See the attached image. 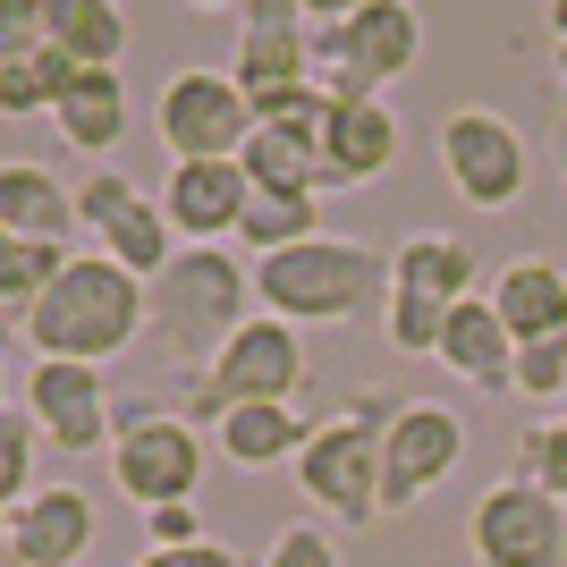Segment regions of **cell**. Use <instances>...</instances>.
<instances>
[{
	"label": "cell",
	"instance_id": "cell-1",
	"mask_svg": "<svg viewBox=\"0 0 567 567\" xmlns=\"http://www.w3.org/2000/svg\"><path fill=\"white\" fill-rule=\"evenodd\" d=\"M144 331H153V288L127 280L111 255H76L18 339L43 355V364H111V355H127Z\"/></svg>",
	"mask_w": 567,
	"mask_h": 567
},
{
	"label": "cell",
	"instance_id": "cell-2",
	"mask_svg": "<svg viewBox=\"0 0 567 567\" xmlns=\"http://www.w3.org/2000/svg\"><path fill=\"white\" fill-rule=\"evenodd\" d=\"M255 297L280 322H355L364 306H390V255L355 237H306L255 262Z\"/></svg>",
	"mask_w": 567,
	"mask_h": 567
},
{
	"label": "cell",
	"instance_id": "cell-3",
	"mask_svg": "<svg viewBox=\"0 0 567 567\" xmlns=\"http://www.w3.org/2000/svg\"><path fill=\"white\" fill-rule=\"evenodd\" d=\"M255 271H237L220 246H178L162 280H153V339L169 355H187L195 373H213L246 322H255Z\"/></svg>",
	"mask_w": 567,
	"mask_h": 567
},
{
	"label": "cell",
	"instance_id": "cell-4",
	"mask_svg": "<svg viewBox=\"0 0 567 567\" xmlns=\"http://www.w3.org/2000/svg\"><path fill=\"white\" fill-rule=\"evenodd\" d=\"M313 85L322 102H355V94H390L415 60H424V18L406 0H355V9H313L306 34Z\"/></svg>",
	"mask_w": 567,
	"mask_h": 567
},
{
	"label": "cell",
	"instance_id": "cell-5",
	"mask_svg": "<svg viewBox=\"0 0 567 567\" xmlns=\"http://www.w3.org/2000/svg\"><path fill=\"white\" fill-rule=\"evenodd\" d=\"M390 399H348L331 415H313L306 457H297V492L339 525H373L381 517V441H390Z\"/></svg>",
	"mask_w": 567,
	"mask_h": 567
},
{
	"label": "cell",
	"instance_id": "cell-6",
	"mask_svg": "<svg viewBox=\"0 0 567 567\" xmlns=\"http://www.w3.org/2000/svg\"><path fill=\"white\" fill-rule=\"evenodd\" d=\"M306 34H313V9L306 0H246L237 9V94L255 102V118H306L322 111V85H313V60H306Z\"/></svg>",
	"mask_w": 567,
	"mask_h": 567
},
{
	"label": "cell",
	"instance_id": "cell-7",
	"mask_svg": "<svg viewBox=\"0 0 567 567\" xmlns=\"http://www.w3.org/2000/svg\"><path fill=\"white\" fill-rule=\"evenodd\" d=\"M111 483L136 499L144 517L153 508H187L195 483H204V432L187 415H162V406H118Z\"/></svg>",
	"mask_w": 567,
	"mask_h": 567
},
{
	"label": "cell",
	"instance_id": "cell-8",
	"mask_svg": "<svg viewBox=\"0 0 567 567\" xmlns=\"http://www.w3.org/2000/svg\"><path fill=\"white\" fill-rule=\"evenodd\" d=\"M306 339H297V322H280V313H255L246 331L220 348L213 373H195V406L204 415H229V406H297V390H306Z\"/></svg>",
	"mask_w": 567,
	"mask_h": 567
},
{
	"label": "cell",
	"instance_id": "cell-9",
	"mask_svg": "<svg viewBox=\"0 0 567 567\" xmlns=\"http://www.w3.org/2000/svg\"><path fill=\"white\" fill-rule=\"evenodd\" d=\"M153 127H162L169 162H237L262 118H255V102L237 94L229 69H178V76H162Z\"/></svg>",
	"mask_w": 567,
	"mask_h": 567
},
{
	"label": "cell",
	"instance_id": "cell-10",
	"mask_svg": "<svg viewBox=\"0 0 567 567\" xmlns=\"http://www.w3.org/2000/svg\"><path fill=\"white\" fill-rule=\"evenodd\" d=\"M466 550L483 567H567V508L525 483V474H499L492 492L474 499L466 517Z\"/></svg>",
	"mask_w": 567,
	"mask_h": 567
},
{
	"label": "cell",
	"instance_id": "cell-11",
	"mask_svg": "<svg viewBox=\"0 0 567 567\" xmlns=\"http://www.w3.org/2000/svg\"><path fill=\"white\" fill-rule=\"evenodd\" d=\"M76 229L94 237V255H111L118 271L144 280V288L178 262V246H169V237H178V229H169V213L153 204V195H136L118 169H94V178L76 187Z\"/></svg>",
	"mask_w": 567,
	"mask_h": 567
},
{
	"label": "cell",
	"instance_id": "cell-12",
	"mask_svg": "<svg viewBox=\"0 0 567 567\" xmlns=\"http://www.w3.org/2000/svg\"><path fill=\"white\" fill-rule=\"evenodd\" d=\"M466 457V424L432 399H406L390 415V441H381V517H406L415 499H432Z\"/></svg>",
	"mask_w": 567,
	"mask_h": 567
},
{
	"label": "cell",
	"instance_id": "cell-13",
	"mask_svg": "<svg viewBox=\"0 0 567 567\" xmlns=\"http://www.w3.org/2000/svg\"><path fill=\"white\" fill-rule=\"evenodd\" d=\"M432 153H441L450 187L466 195L474 213H508L525 195V136L492 111H450L441 136H432Z\"/></svg>",
	"mask_w": 567,
	"mask_h": 567
},
{
	"label": "cell",
	"instance_id": "cell-14",
	"mask_svg": "<svg viewBox=\"0 0 567 567\" xmlns=\"http://www.w3.org/2000/svg\"><path fill=\"white\" fill-rule=\"evenodd\" d=\"M25 415L43 424L51 450H69V457L118 441V406H111L102 364H43V355H34V373H25Z\"/></svg>",
	"mask_w": 567,
	"mask_h": 567
},
{
	"label": "cell",
	"instance_id": "cell-15",
	"mask_svg": "<svg viewBox=\"0 0 567 567\" xmlns=\"http://www.w3.org/2000/svg\"><path fill=\"white\" fill-rule=\"evenodd\" d=\"M313 136H322V195L331 187H373L399 169V111L381 94H355V102H322L313 118Z\"/></svg>",
	"mask_w": 567,
	"mask_h": 567
},
{
	"label": "cell",
	"instance_id": "cell-16",
	"mask_svg": "<svg viewBox=\"0 0 567 567\" xmlns=\"http://www.w3.org/2000/svg\"><path fill=\"white\" fill-rule=\"evenodd\" d=\"M246 204H255V178H246L237 162H178V169H169V187H162V213H169V229L187 237V246L237 237Z\"/></svg>",
	"mask_w": 567,
	"mask_h": 567
},
{
	"label": "cell",
	"instance_id": "cell-17",
	"mask_svg": "<svg viewBox=\"0 0 567 567\" xmlns=\"http://www.w3.org/2000/svg\"><path fill=\"white\" fill-rule=\"evenodd\" d=\"M0 543L25 550L34 567H76L85 550H94V492H76V483H43L25 508L0 517Z\"/></svg>",
	"mask_w": 567,
	"mask_h": 567
},
{
	"label": "cell",
	"instance_id": "cell-18",
	"mask_svg": "<svg viewBox=\"0 0 567 567\" xmlns=\"http://www.w3.org/2000/svg\"><path fill=\"white\" fill-rule=\"evenodd\" d=\"M390 288L457 313L466 297H483V288H474V246L457 229H406L399 246H390Z\"/></svg>",
	"mask_w": 567,
	"mask_h": 567
},
{
	"label": "cell",
	"instance_id": "cell-19",
	"mask_svg": "<svg viewBox=\"0 0 567 567\" xmlns=\"http://www.w3.org/2000/svg\"><path fill=\"white\" fill-rule=\"evenodd\" d=\"M483 297L499 306V322H508V339H517V348L567 339V271H559V262L525 255V262H508V271H499Z\"/></svg>",
	"mask_w": 567,
	"mask_h": 567
},
{
	"label": "cell",
	"instance_id": "cell-20",
	"mask_svg": "<svg viewBox=\"0 0 567 567\" xmlns=\"http://www.w3.org/2000/svg\"><path fill=\"white\" fill-rule=\"evenodd\" d=\"M441 364H450L466 390H517V339H508V322H499L492 297H466V306L450 313Z\"/></svg>",
	"mask_w": 567,
	"mask_h": 567
},
{
	"label": "cell",
	"instance_id": "cell-21",
	"mask_svg": "<svg viewBox=\"0 0 567 567\" xmlns=\"http://www.w3.org/2000/svg\"><path fill=\"white\" fill-rule=\"evenodd\" d=\"M313 118H271V127H255V144L237 153V169L255 178V195H322V136H313Z\"/></svg>",
	"mask_w": 567,
	"mask_h": 567
},
{
	"label": "cell",
	"instance_id": "cell-22",
	"mask_svg": "<svg viewBox=\"0 0 567 567\" xmlns=\"http://www.w3.org/2000/svg\"><path fill=\"white\" fill-rule=\"evenodd\" d=\"M69 229H76V195L60 187L43 162H0V237L69 246Z\"/></svg>",
	"mask_w": 567,
	"mask_h": 567
},
{
	"label": "cell",
	"instance_id": "cell-23",
	"mask_svg": "<svg viewBox=\"0 0 567 567\" xmlns=\"http://www.w3.org/2000/svg\"><path fill=\"white\" fill-rule=\"evenodd\" d=\"M306 415L297 406H229L213 424V441H220V457L229 466H246V474H262V466H297L306 457Z\"/></svg>",
	"mask_w": 567,
	"mask_h": 567
},
{
	"label": "cell",
	"instance_id": "cell-24",
	"mask_svg": "<svg viewBox=\"0 0 567 567\" xmlns=\"http://www.w3.org/2000/svg\"><path fill=\"white\" fill-rule=\"evenodd\" d=\"M51 127H60L76 153H94V162L118 153V144H127V85H118V69H85L69 85V102L51 111Z\"/></svg>",
	"mask_w": 567,
	"mask_h": 567
},
{
	"label": "cell",
	"instance_id": "cell-25",
	"mask_svg": "<svg viewBox=\"0 0 567 567\" xmlns=\"http://www.w3.org/2000/svg\"><path fill=\"white\" fill-rule=\"evenodd\" d=\"M51 43L69 51L76 69H118L127 9H118V0H51Z\"/></svg>",
	"mask_w": 567,
	"mask_h": 567
},
{
	"label": "cell",
	"instance_id": "cell-26",
	"mask_svg": "<svg viewBox=\"0 0 567 567\" xmlns=\"http://www.w3.org/2000/svg\"><path fill=\"white\" fill-rule=\"evenodd\" d=\"M76 76H85V69H76L60 43H43V51H0V111H9V118H25V111H60Z\"/></svg>",
	"mask_w": 567,
	"mask_h": 567
},
{
	"label": "cell",
	"instance_id": "cell-27",
	"mask_svg": "<svg viewBox=\"0 0 567 567\" xmlns=\"http://www.w3.org/2000/svg\"><path fill=\"white\" fill-rule=\"evenodd\" d=\"M69 246H25V237H0V313H9V331H25L34 322V306H43L51 288H60V271H69Z\"/></svg>",
	"mask_w": 567,
	"mask_h": 567
},
{
	"label": "cell",
	"instance_id": "cell-28",
	"mask_svg": "<svg viewBox=\"0 0 567 567\" xmlns=\"http://www.w3.org/2000/svg\"><path fill=\"white\" fill-rule=\"evenodd\" d=\"M306 237H322V195H255L246 220H237V246L255 262L288 255V246H306Z\"/></svg>",
	"mask_w": 567,
	"mask_h": 567
},
{
	"label": "cell",
	"instance_id": "cell-29",
	"mask_svg": "<svg viewBox=\"0 0 567 567\" xmlns=\"http://www.w3.org/2000/svg\"><path fill=\"white\" fill-rule=\"evenodd\" d=\"M34 415H25V399H9L0 406V508H25V499L43 492L34 483Z\"/></svg>",
	"mask_w": 567,
	"mask_h": 567
},
{
	"label": "cell",
	"instance_id": "cell-30",
	"mask_svg": "<svg viewBox=\"0 0 567 567\" xmlns=\"http://www.w3.org/2000/svg\"><path fill=\"white\" fill-rule=\"evenodd\" d=\"M517 474H525V483H543V492L567 508V415H543V424L517 432Z\"/></svg>",
	"mask_w": 567,
	"mask_h": 567
},
{
	"label": "cell",
	"instance_id": "cell-31",
	"mask_svg": "<svg viewBox=\"0 0 567 567\" xmlns=\"http://www.w3.org/2000/svg\"><path fill=\"white\" fill-rule=\"evenodd\" d=\"M517 399H559L567 406V339L517 348Z\"/></svg>",
	"mask_w": 567,
	"mask_h": 567
},
{
	"label": "cell",
	"instance_id": "cell-32",
	"mask_svg": "<svg viewBox=\"0 0 567 567\" xmlns=\"http://www.w3.org/2000/svg\"><path fill=\"white\" fill-rule=\"evenodd\" d=\"M213 543V534H204V508H153V517H144V550H204Z\"/></svg>",
	"mask_w": 567,
	"mask_h": 567
},
{
	"label": "cell",
	"instance_id": "cell-33",
	"mask_svg": "<svg viewBox=\"0 0 567 567\" xmlns=\"http://www.w3.org/2000/svg\"><path fill=\"white\" fill-rule=\"evenodd\" d=\"M262 567H339V543L322 534V525H288L280 543L262 550Z\"/></svg>",
	"mask_w": 567,
	"mask_h": 567
},
{
	"label": "cell",
	"instance_id": "cell-34",
	"mask_svg": "<svg viewBox=\"0 0 567 567\" xmlns=\"http://www.w3.org/2000/svg\"><path fill=\"white\" fill-rule=\"evenodd\" d=\"M136 567H237L229 543H204V550H144Z\"/></svg>",
	"mask_w": 567,
	"mask_h": 567
},
{
	"label": "cell",
	"instance_id": "cell-35",
	"mask_svg": "<svg viewBox=\"0 0 567 567\" xmlns=\"http://www.w3.org/2000/svg\"><path fill=\"white\" fill-rule=\"evenodd\" d=\"M0 567H34V559H25V550H9V543H0Z\"/></svg>",
	"mask_w": 567,
	"mask_h": 567
},
{
	"label": "cell",
	"instance_id": "cell-36",
	"mask_svg": "<svg viewBox=\"0 0 567 567\" xmlns=\"http://www.w3.org/2000/svg\"><path fill=\"white\" fill-rule=\"evenodd\" d=\"M550 69H559V85H567V43H550Z\"/></svg>",
	"mask_w": 567,
	"mask_h": 567
},
{
	"label": "cell",
	"instance_id": "cell-37",
	"mask_svg": "<svg viewBox=\"0 0 567 567\" xmlns=\"http://www.w3.org/2000/svg\"><path fill=\"white\" fill-rule=\"evenodd\" d=\"M559 178H567V118H559Z\"/></svg>",
	"mask_w": 567,
	"mask_h": 567
}]
</instances>
